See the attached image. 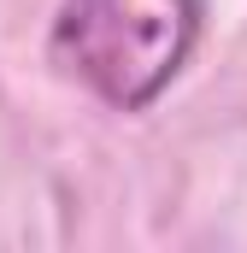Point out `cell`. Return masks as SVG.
Wrapping results in <instances>:
<instances>
[{
	"instance_id": "1",
	"label": "cell",
	"mask_w": 247,
	"mask_h": 253,
	"mask_svg": "<svg viewBox=\"0 0 247 253\" xmlns=\"http://www.w3.org/2000/svg\"><path fill=\"white\" fill-rule=\"evenodd\" d=\"M200 42V0H59L47 53L106 106L141 112Z\"/></svg>"
}]
</instances>
